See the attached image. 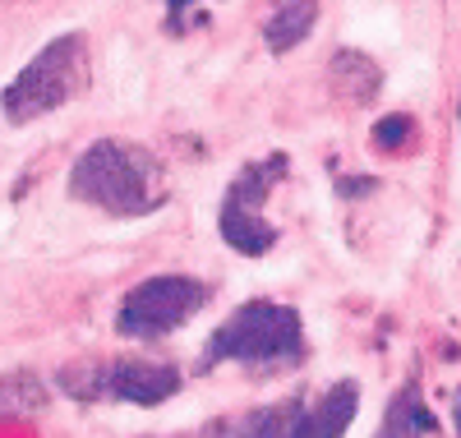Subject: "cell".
<instances>
[{
  "label": "cell",
  "instance_id": "1",
  "mask_svg": "<svg viewBox=\"0 0 461 438\" xmlns=\"http://www.w3.org/2000/svg\"><path fill=\"white\" fill-rule=\"evenodd\" d=\"M69 198L106 213V217H152L167 208L171 185L167 167L143 143L130 139H97L69 167Z\"/></svg>",
  "mask_w": 461,
  "mask_h": 438
},
{
  "label": "cell",
  "instance_id": "2",
  "mask_svg": "<svg viewBox=\"0 0 461 438\" xmlns=\"http://www.w3.org/2000/svg\"><path fill=\"white\" fill-rule=\"evenodd\" d=\"M249 365L258 374H286L304 365V318L277 300H249L230 309L208 337L203 370Z\"/></svg>",
  "mask_w": 461,
  "mask_h": 438
},
{
  "label": "cell",
  "instance_id": "3",
  "mask_svg": "<svg viewBox=\"0 0 461 438\" xmlns=\"http://www.w3.org/2000/svg\"><path fill=\"white\" fill-rule=\"evenodd\" d=\"M84 88H88V37L60 32L0 88V115L10 125H32L60 111L65 102H74Z\"/></svg>",
  "mask_w": 461,
  "mask_h": 438
},
{
  "label": "cell",
  "instance_id": "4",
  "mask_svg": "<svg viewBox=\"0 0 461 438\" xmlns=\"http://www.w3.org/2000/svg\"><path fill=\"white\" fill-rule=\"evenodd\" d=\"M360 415V388L351 379H341L323 388L319 397H286L254 411L236 438H346V429Z\"/></svg>",
  "mask_w": 461,
  "mask_h": 438
},
{
  "label": "cell",
  "instance_id": "5",
  "mask_svg": "<svg viewBox=\"0 0 461 438\" xmlns=\"http://www.w3.org/2000/svg\"><path fill=\"white\" fill-rule=\"evenodd\" d=\"M286 176V152H267L258 162L240 167V176L226 185V198H221V213H217V231L221 241L245 254V259H258L277 245V226L267 222V194L277 189V180Z\"/></svg>",
  "mask_w": 461,
  "mask_h": 438
},
{
  "label": "cell",
  "instance_id": "6",
  "mask_svg": "<svg viewBox=\"0 0 461 438\" xmlns=\"http://www.w3.org/2000/svg\"><path fill=\"white\" fill-rule=\"evenodd\" d=\"M203 305H208V287L194 282V277H180V272L148 277V282L130 287V296L115 309V333L130 342H158L185 328Z\"/></svg>",
  "mask_w": 461,
  "mask_h": 438
},
{
  "label": "cell",
  "instance_id": "7",
  "mask_svg": "<svg viewBox=\"0 0 461 438\" xmlns=\"http://www.w3.org/2000/svg\"><path fill=\"white\" fill-rule=\"evenodd\" d=\"M180 392V370L148 355H121L102 365V402H125V406H162Z\"/></svg>",
  "mask_w": 461,
  "mask_h": 438
},
{
  "label": "cell",
  "instance_id": "8",
  "mask_svg": "<svg viewBox=\"0 0 461 438\" xmlns=\"http://www.w3.org/2000/svg\"><path fill=\"white\" fill-rule=\"evenodd\" d=\"M328 84L341 102H351V106H369L383 88V69L365 56V51H337L328 60Z\"/></svg>",
  "mask_w": 461,
  "mask_h": 438
},
{
  "label": "cell",
  "instance_id": "9",
  "mask_svg": "<svg viewBox=\"0 0 461 438\" xmlns=\"http://www.w3.org/2000/svg\"><path fill=\"white\" fill-rule=\"evenodd\" d=\"M434 433H438V415L425 406L420 383H406L383 411V424L374 438H434Z\"/></svg>",
  "mask_w": 461,
  "mask_h": 438
},
{
  "label": "cell",
  "instance_id": "10",
  "mask_svg": "<svg viewBox=\"0 0 461 438\" xmlns=\"http://www.w3.org/2000/svg\"><path fill=\"white\" fill-rule=\"evenodd\" d=\"M314 23H319V0H277L263 23V42L273 56H286L314 32Z\"/></svg>",
  "mask_w": 461,
  "mask_h": 438
},
{
  "label": "cell",
  "instance_id": "11",
  "mask_svg": "<svg viewBox=\"0 0 461 438\" xmlns=\"http://www.w3.org/2000/svg\"><path fill=\"white\" fill-rule=\"evenodd\" d=\"M47 406H51V388L42 374L32 370L0 374V420H28V415H42Z\"/></svg>",
  "mask_w": 461,
  "mask_h": 438
},
{
  "label": "cell",
  "instance_id": "12",
  "mask_svg": "<svg viewBox=\"0 0 461 438\" xmlns=\"http://www.w3.org/2000/svg\"><path fill=\"white\" fill-rule=\"evenodd\" d=\"M411 139H415V121L411 115H383V121L374 125V148H383V152H406L411 148Z\"/></svg>",
  "mask_w": 461,
  "mask_h": 438
},
{
  "label": "cell",
  "instance_id": "13",
  "mask_svg": "<svg viewBox=\"0 0 461 438\" xmlns=\"http://www.w3.org/2000/svg\"><path fill=\"white\" fill-rule=\"evenodd\" d=\"M203 5V0H167V32H185L189 28V14H194Z\"/></svg>",
  "mask_w": 461,
  "mask_h": 438
},
{
  "label": "cell",
  "instance_id": "14",
  "mask_svg": "<svg viewBox=\"0 0 461 438\" xmlns=\"http://www.w3.org/2000/svg\"><path fill=\"white\" fill-rule=\"evenodd\" d=\"M374 189V180L369 176H351V180H337V194L341 198H360V194H369Z\"/></svg>",
  "mask_w": 461,
  "mask_h": 438
},
{
  "label": "cell",
  "instance_id": "15",
  "mask_svg": "<svg viewBox=\"0 0 461 438\" xmlns=\"http://www.w3.org/2000/svg\"><path fill=\"white\" fill-rule=\"evenodd\" d=\"M452 429H456V438H461V397H456V406H452Z\"/></svg>",
  "mask_w": 461,
  "mask_h": 438
},
{
  "label": "cell",
  "instance_id": "16",
  "mask_svg": "<svg viewBox=\"0 0 461 438\" xmlns=\"http://www.w3.org/2000/svg\"><path fill=\"white\" fill-rule=\"evenodd\" d=\"M456 125H461V97H456Z\"/></svg>",
  "mask_w": 461,
  "mask_h": 438
}]
</instances>
